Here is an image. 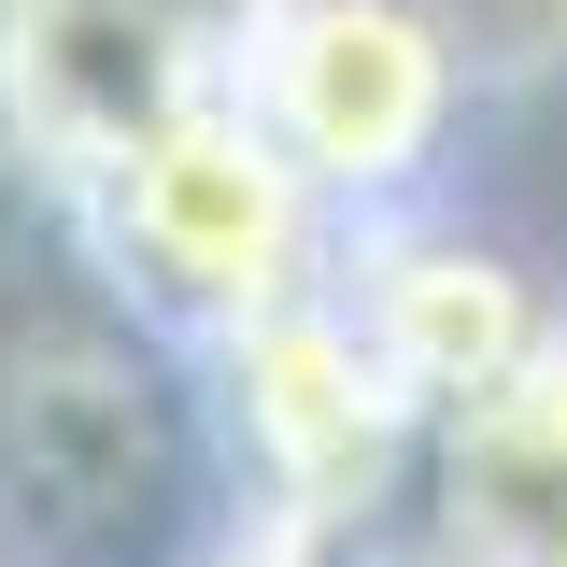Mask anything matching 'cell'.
Returning <instances> with one entry per match:
<instances>
[{
    "label": "cell",
    "mask_w": 567,
    "mask_h": 567,
    "mask_svg": "<svg viewBox=\"0 0 567 567\" xmlns=\"http://www.w3.org/2000/svg\"><path fill=\"white\" fill-rule=\"evenodd\" d=\"M241 100L312 171V199H383L425 171V142L454 114V43L412 0H284L241 43Z\"/></svg>",
    "instance_id": "6da1fadb"
},
{
    "label": "cell",
    "mask_w": 567,
    "mask_h": 567,
    "mask_svg": "<svg viewBox=\"0 0 567 567\" xmlns=\"http://www.w3.org/2000/svg\"><path fill=\"white\" fill-rule=\"evenodd\" d=\"M114 213H128V256L171 298H213V312H284L298 298V241H312V171L256 128V100L227 85L199 114H171V128L142 142L128 171H114Z\"/></svg>",
    "instance_id": "7a4b0ae2"
},
{
    "label": "cell",
    "mask_w": 567,
    "mask_h": 567,
    "mask_svg": "<svg viewBox=\"0 0 567 567\" xmlns=\"http://www.w3.org/2000/svg\"><path fill=\"white\" fill-rule=\"evenodd\" d=\"M440 496L468 567H567V341H539L496 398L454 412Z\"/></svg>",
    "instance_id": "3957f363"
},
{
    "label": "cell",
    "mask_w": 567,
    "mask_h": 567,
    "mask_svg": "<svg viewBox=\"0 0 567 567\" xmlns=\"http://www.w3.org/2000/svg\"><path fill=\"white\" fill-rule=\"evenodd\" d=\"M369 354L398 369V398H440V412H468L496 398L525 354H539V312H525V284L468 256V241H398L383 270H369Z\"/></svg>",
    "instance_id": "277c9868"
},
{
    "label": "cell",
    "mask_w": 567,
    "mask_h": 567,
    "mask_svg": "<svg viewBox=\"0 0 567 567\" xmlns=\"http://www.w3.org/2000/svg\"><path fill=\"white\" fill-rule=\"evenodd\" d=\"M241 398H256V440H270L298 483H369L383 425H398V369L369 354V327L284 298L241 327Z\"/></svg>",
    "instance_id": "5b68a950"
}]
</instances>
